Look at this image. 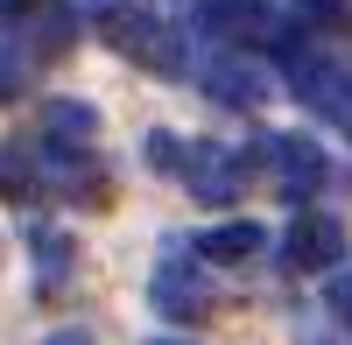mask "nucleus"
I'll use <instances>...</instances> for the list:
<instances>
[{
	"mask_svg": "<svg viewBox=\"0 0 352 345\" xmlns=\"http://www.w3.org/2000/svg\"><path fill=\"white\" fill-rule=\"evenodd\" d=\"M36 261H43V289H56L71 268V240L64 233H36Z\"/></svg>",
	"mask_w": 352,
	"mask_h": 345,
	"instance_id": "12",
	"label": "nucleus"
},
{
	"mask_svg": "<svg viewBox=\"0 0 352 345\" xmlns=\"http://www.w3.org/2000/svg\"><path fill=\"white\" fill-rule=\"evenodd\" d=\"M254 169L289 197V205L317 197V190H324V177H331V169H324V148H317L310 134H268V141L254 148Z\"/></svg>",
	"mask_w": 352,
	"mask_h": 345,
	"instance_id": "2",
	"label": "nucleus"
},
{
	"mask_svg": "<svg viewBox=\"0 0 352 345\" xmlns=\"http://www.w3.org/2000/svg\"><path fill=\"white\" fill-rule=\"evenodd\" d=\"M21 8H28V0H0V28H14V21H21Z\"/></svg>",
	"mask_w": 352,
	"mask_h": 345,
	"instance_id": "15",
	"label": "nucleus"
},
{
	"mask_svg": "<svg viewBox=\"0 0 352 345\" xmlns=\"http://www.w3.org/2000/svg\"><path fill=\"white\" fill-rule=\"evenodd\" d=\"M92 127H99V113L85 99H50L43 106V141H50V148H85Z\"/></svg>",
	"mask_w": 352,
	"mask_h": 345,
	"instance_id": "9",
	"label": "nucleus"
},
{
	"mask_svg": "<svg viewBox=\"0 0 352 345\" xmlns=\"http://www.w3.org/2000/svg\"><path fill=\"white\" fill-rule=\"evenodd\" d=\"M282 261L303 268V275L338 268V261H345V225H338L331 212H296V219H289V233H282Z\"/></svg>",
	"mask_w": 352,
	"mask_h": 345,
	"instance_id": "6",
	"label": "nucleus"
},
{
	"mask_svg": "<svg viewBox=\"0 0 352 345\" xmlns=\"http://www.w3.org/2000/svg\"><path fill=\"white\" fill-rule=\"evenodd\" d=\"M190 28L212 49H254V43H275V8L268 0H190Z\"/></svg>",
	"mask_w": 352,
	"mask_h": 345,
	"instance_id": "3",
	"label": "nucleus"
},
{
	"mask_svg": "<svg viewBox=\"0 0 352 345\" xmlns=\"http://www.w3.org/2000/svg\"><path fill=\"white\" fill-rule=\"evenodd\" d=\"M36 64H43V56L28 49L21 36H0V106L28 99V85H36Z\"/></svg>",
	"mask_w": 352,
	"mask_h": 345,
	"instance_id": "11",
	"label": "nucleus"
},
{
	"mask_svg": "<svg viewBox=\"0 0 352 345\" xmlns=\"http://www.w3.org/2000/svg\"><path fill=\"white\" fill-rule=\"evenodd\" d=\"M155 310H162V318H204V310H212V282H204L197 275V261H190V247H169L162 254V268H155Z\"/></svg>",
	"mask_w": 352,
	"mask_h": 345,
	"instance_id": "7",
	"label": "nucleus"
},
{
	"mask_svg": "<svg viewBox=\"0 0 352 345\" xmlns=\"http://www.w3.org/2000/svg\"><path fill=\"white\" fill-rule=\"evenodd\" d=\"M21 43L36 56H64L78 43V8L71 0H28L21 8Z\"/></svg>",
	"mask_w": 352,
	"mask_h": 345,
	"instance_id": "8",
	"label": "nucleus"
},
{
	"mask_svg": "<svg viewBox=\"0 0 352 345\" xmlns=\"http://www.w3.org/2000/svg\"><path fill=\"white\" fill-rule=\"evenodd\" d=\"M85 14L106 28L113 49H127L134 64H148L155 78H190V71H197L184 21H169L155 0H85Z\"/></svg>",
	"mask_w": 352,
	"mask_h": 345,
	"instance_id": "1",
	"label": "nucleus"
},
{
	"mask_svg": "<svg viewBox=\"0 0 352 345\" xmlns=\"http://www.w3.org/2000/svg\"><path fill=\"white\" fill-rule=\"evenodd\" d=\"M148 345H190V338H148Z\"/></svg>",
	"mask_w": 352,
	"mask_h": 345,
	"instance_id": "17",
	"label": "nucleus"
},
{
	"mask_svg": "<svg viewBox=\"0 0 352 345\" xmlns=\"http://www.w3.org/2000/svg\"><path fill=\"white\" fill-rule=\"evenodd\" d=\"M324 296H331V310H338V318L352 324V268H338V275H331V289H324Z\"/></svg>",
	"mask_w": 352,
	"mask_h": 345,
	"instance_id": "14",
	"label": "nucleus"
},
{
	"mask_svg": "<svg viewBox=\"0 0 352 345\" xmlns=\"http://www.w3.org/2000/svg\"><path fill=\"white\" fill-rule=\"evenodd\" d=\"M261 240H268V233H261L254 219H226V225H212V233L197 240V254H204V261H254Z\"/></svg>",
	"mask_w": 352,
	"mask_h": 345,
	"instance_id": "10",
	"label": "nucleus"
},
{
	"mask_svg": "<svg viewBox=\"0 0 352 345\" xmlns=\"http://www.w3.org/2000/svg\"><path fill=\"white\" fill-rule=\"evenodd\" d=\"M50 345H85V331H56V338H50Z\"/></svg>",
	"mask_w": 352,
	"mask_h": 345,
	"instance_id": "16",
	"label": "nucleus"
},
{
	"mask_svg": "<svg viewBox=\"0 0 352 345\" xmlns=\"http://www.w3.org/2000/svg\"><path fill=\"white\" fill-rule=\"evenodd\" d=\"M176 177L190 183L197 205H240V190L254 183V155L247 148H226V141H190Z\"/></svg>",
	"mask_w": 352,
	"mask_h": 345,
	"instance_id": "4",
	"label": "nucleus"
},
{
	"mask_svg": "<svg viewBox=\"0 0 352 345\" xmlns=\"http://www.w3.org/2000/svg\"><path fill=\"white\" fill-rule=\"evenodd\" d=\"M184 148H190V141H176V134H155V141H148V162H155V169H184Z\"/></svg>",
	"mask_w": 352,
	"mask_h": 345,
	"instance_id": "13",
	"label": "nucleus"
},
{
	"mask_svg": "<svg viewBox=\"0 0 352 345\" xmlns=\"http://www.w3.org/2000/svg\"><path fill=\"white\" fill-rule=\"evenodd\" d=\"M190 78L204 85V99H219L232 113H254L261 99H268V71H261L254 49H212V56H197Z\"/></svg>",
	"mask_w": 352,
	"mask_h": 345,
	"instance_id": "5",
	"label": "nucleus"
}]
</instances>
